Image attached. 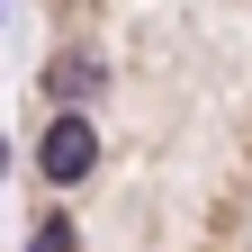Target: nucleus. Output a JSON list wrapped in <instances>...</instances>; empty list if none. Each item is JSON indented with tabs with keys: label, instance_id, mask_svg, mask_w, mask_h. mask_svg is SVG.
<instances>
[{
	"label": "nucleus",
	"instance_id": "obj_1",
	"mask_svg": "<svg viewBox=\"0 0 252 252\" xmlns=\"http://www.w3.org/2000/svg\"><path fill=\"white\" fill-rule=\"evenodd\" d=\"M36 171H45L54 189H72V180H90V171H99V126H90L81 108H54V126H45V144H36Z\"/></svg>",
	"mask_w": 252,
	"mask_h": 252
},
{
	"label": "nucleus",
	"instance_id": "obj_3",
	"mask_svg": "<svg viewBox=\"0 0 252 252\" xmlns=\"http://www.w3.org/2000/svg\"><path fill=\"white\" fill-rule=\"evenodd\" d=\"M27 252H81V243H72V216H45V225H36V243H27Z\"/></svg>",
	"mask_w": 252,
	"mask_h": 252
},
{
	"label": "nucleus",
	"instance_id": "obj_2",
	"mask_svg": "<svg viewBox=\"0 0 252 252\" xmlns=\"http://www.w3.org/2000/svg\"><path fill=\"white\" fill-rule=\"evenodd\" d=\"M45 90H63V99H90V90H99V63H90V54H63L54 72H45Z\"/></svg>",
	"mask_w": 252,
	"mask_h": 252
}]
</instances>
